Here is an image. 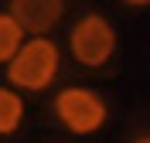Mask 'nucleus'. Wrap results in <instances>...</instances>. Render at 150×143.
I'll return each mask as SVG.
<instances>
[{"mask_svg":"<svg viewBox=\"0 0 150 143\" xmlns=\"http://www.w3.org/2000/svg\"><path fill=\"white\" fill-rule=\"evenodd\" d=\"M133 143H150V133H143V136H137Z\"/></svg>","mask_w":150,"mask_h":143,"instance_id":"0eeeda50","label":"nucleus"},{"mask_svg":"<svg viewBox=\"0 0 150 143\" xmlns=\"http://www.w3.org/2000/svg\"><path fill=\"white\" fill-rule=\"evenodd\" d=\"M21 48H24V31L7 10H0V65H10Z\"/></svg>","mask_w":150,"mask_h":143,"instance_id":"39448f33","label":"nucleus"},{"mask_svg":"<svg viewBox=\"0 0 150 143\" xmlns=\"http://www.w3.org/2000/svg\"><path fill=\"white\" fill-rule=\"evenodd\" d=\"M58 61H62V55H58V44L51 38H31L7 65V78L10 85L24 89V92H41L55 82Z\"/></svg>","mask_w":150,"mask_h":143,"instance_id":"f257e3e1","label":"nucleus"},{"mask_svg":"<svg viewBox=\"0 0 150 143\" xmlns=\"http://www.w3.org/2000/svg\"><path fill=\"white\" fill-rule=\"evenodd\" d=\"M68 44H72V55H75L79 65L99 68V65H106L112 58V51H116V31H112V24L103 14H85V17L72 27Z\"/></svg>","mask_w":150,"mask_h":143,"instance_id":"7ed1b4c3","label":"nucleus"},{"mask_svg":"<svg viewBox=\"0 0 150 143\" xmlns=\"http://www.w3.org/2000/svg\"><path fill=\"white\" fill-rule=\"evenodd\" d=\"M7 14L17 20L21 31H28V34H48L62 20L65 4L62 0H14L7 7Z\"/></svg>","mask_w":150,"mask_h":143,"instance_id":"20e7f679","label":"nucleus"},{"mask_svg":"<svg viewBox=\"0 0 150 143\" xmlns=\"http://www.w3.org/2000/svg\"><path fill=\"white\" fill-rule=\"evenodd\" d=\"M106 113L109 109H106L103 95H96L92 89H75L72 85V89H62L55 95V116L75 136H89L96 130H103Z\"/></svg>","mask_w":150,"mask_h":143,"instance_id":"f03ea898","label":"nucleus"},{"mask_svg":"<svg viewBox=\"0 0 150 143\" xmlns=\"http://www.w3.org/2000/svg\"><path fill=\"white\" fill-rule=\"evenodd\" d=\"M21 119H24V99L10 89H0V136L17 133Z\"/></svg>","mask_w":150,"mask_h":143,"instance_id":"423d86ee","label":"nucleus"}]
</instances>
